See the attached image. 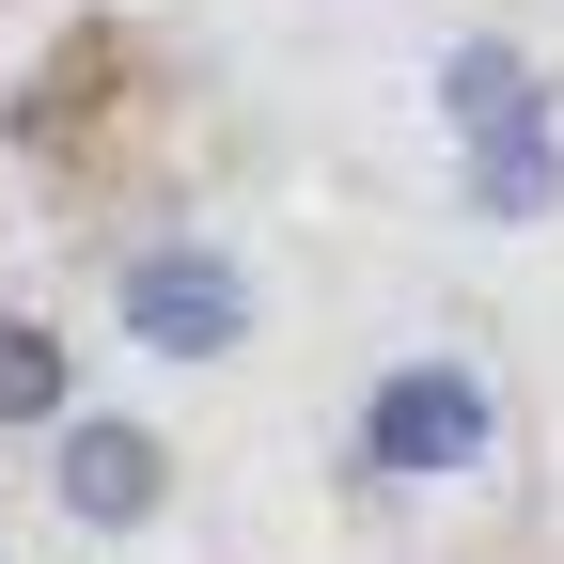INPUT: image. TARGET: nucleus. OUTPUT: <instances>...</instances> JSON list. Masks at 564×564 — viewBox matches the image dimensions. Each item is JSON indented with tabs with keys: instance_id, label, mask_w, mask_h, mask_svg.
<instances>
[{
	"instance_id": "1",
	"label": "nucleus",
	"mask_w": 564,
	"mask_h": 564,
	"mask_svg": "<svg viewBox=\"0 0 564 564\" xmlns=\"http://www.w3.org/2000/svg\"><path fill=\"white\" fill-rule=\"evenodd\" d=\"M486 455H502V392L470 345H392L361 377V486L440 502V486H486Z\"/></svg>"
},
{
	"instance_id": "2",
	"label": "nucleus",
	"mask_w": 564,
	"mask_h": 564,
	"mask_svg": "<svg viewBox=\"0 0 564 564\" xmlns=\"http://www.w3.org/2000/svg\"><path fill=\"white\" fill-rule=\"evenodd\" d=\"M251 267L220 251V236H141V251H110V345L126 361H173V377H220L236 345H251Z\"/></svg>"
},
{
	"instance_id": "3",
	"label": "nucleus",
	"mask_w": 564,
	"mask_h": 564,
	"mask_svg": "<svg viewBox=\"0 0 564 564\" xmlns=\"http://www.w3.org/2000/svg\"><path fill=\"white\" fill-rule=\"evenodd\" d=\"M173 486H188L173 423L95 408V392L47 423V518H63V533H158V518H173Z\"/></svg>"
},
{
	"instance_id": "4",
	"label": "nucleus",
	"mask_w": 564,
	"mask_h": 564,
	"mask_svg": "<svg viewBox=\"0 0 564 564\" xmlns=\"http://www.w3.org/2000/svg\"><path fill=\"white\" fill-rule=\"evenodd\" d=\"M423 95H440V126H455V158H470V141H533V126H564V95H549V63H533L518 32H455V47H440V79H423Z\"/></svg>"
},
{
	"instance_id": "5",
	"label": "nucleus",
	"mask_w": 564,
	"mask_h": 564,
	"mask_svg": "<svg viewBox=\"0 0 564 564\" xmlns=\"http://www.w3.org/2000/svg\"><path fill=\"white\" fill-rule=\"evenodd\" d=\"M455 204H470L486 236L564 220V126H533V141H470V158H455Z\"/></svg>"
},
{
	"instance_id": "6",
	"label": "nucleus",
	"mask_w": 564,
	"mask_h": 564,
	"mask_svg": "<svg viewBox=\"0 0 564 564\" xmlns=\"http://www.w3.org/2000/svg\"><path fill=\"white\" fill-rule=\"evenodd\" d=\"M63 408H79V345L47 314H0V440H47Z\"/></svg>"
}]
</instances>
